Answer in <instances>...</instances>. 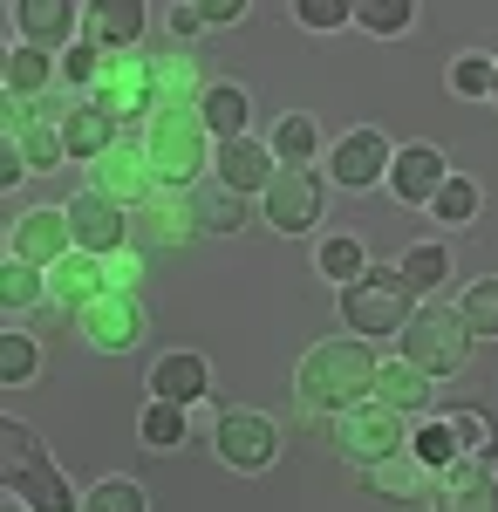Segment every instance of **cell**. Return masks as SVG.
Masks as SVG:
<instances>
[{"mask_svg":"<svg viewBox=\"0 0 498 512\" xmlns=\"http://www.w3.org/2000/svg\"><path fill=\"white\" fill-rule=\"evenodd\" d=\"M376 369H383V355L369 349L362 335H335V342H314V349L301 355L294 396L307 403V417H314V410L342 417V410H355V403L376 396Z\"/></svg>","mask_w":498,"mask_h":512,"instance_id":"6da1fadb","label":"cell"},{"mask_svg":"<svg viewBox=\"0 0 498 512\" xmlns=\"http://www.w3.org/2000/svg\"><path fill=\"white\" fill-rule=\"evenodd\" d=\"M212 144L219 137L205 130V110H151V123H144V158H151L164 192H192L205 178V151Z\"/></svg>","mask_w":498,"mask_h":512,"instance_id":"7a4b0ae2","label":"cell"},{"mask_svg":"<svg viewBox=\"0 0 498 512\" xmlns=\"http://www.w3.org/2000/svg\"><path fill=\"white\" fill-rule=\"evenodd\" d=\"M417 315V294L403 287L396 267H369L362 280H348L342 287V321L362 335V342H376V335H403Z\"/></svg>","mask_w":498,"mask_h":512,"instance_id":"3957f363","label":"cell"},{"mask_svg":"<svg viewBox=\"0 0 498 512\" xmlns=\"http://www.w3.org/2000/svg\"><path fill=\"white\" fill-rule=\"evenodd\" d=\"M471 328H464L458 308H437V301H423L410 328H403V362H417L430 383H444V376H458L464 362H471Z\"/></svg>","mask_w":498,"mask_h":512,"instance_id":"277c9868","label":"cell"},{"mask_svg":"<svg viewBox=\"0 0 498 512\" xmlns=\"http://www.w3.org/2000/svg\"><path fill=\"white\" fill-rule=\"evenodd\" d=\"M82 103H96L116 130H130V123H151L157 110V89H151V55H103V76L89 82V96Z\"/></svg>","mask_w":498,"mask_h":512,"instance_id":"5b68a950","label":"cell"},{"mask_svg":"<svg viewBox=\"0 0 498 512\" xmlns=\"http://www.w3.org/2000/svg\"><path fill=\"white\" fill-rule=\"evenodd\" d=\"M403 444H410V424H403V410H389L383 396H369V403H355V410L335 417V451L342 458L383 465V458H403Z\"/></svg>","mask_w":498,"mask_h":512,"instance_id":"8992f818","label":"cell"},{"mask_svg":"<svg viewBox=\"0 0 498 512\" xmlns=\"http://www.w3.org/2000/svg\"><path fill=\"white\" fill-rule=\"evenodd\" d=\"M260 212L273 233H314L328 212V178H314V164H280V178L260 192Z\"/></svg>","mask_w":498,"mask_h":512,"instance_id":"52a82bcc","label":"cell"},{"mask_svg":"<svg viewBox=\"0 0 498 512\" xmlns=\"http://www.w3.org/2000/svg\"><path fill=\"white\" fill-rule=\"evenodd\" d=\"M89 192H103L110 205H123V212H144L157 198V171H151V158H144V137H116L110 151L89 164Z\"/></svg>","mask_w":498,"mask_h":512,"instance_id":"ba28073f","label":"cell"},{"mask_svg":"<svg viewBox=\"0 0 498 512\" xmlns=\"http://www.w3.org/2000/svg\"><path fill=\"white\" fill-rule=\"evenodd\" d=\"M212 451L226 458L232 472L260 478L280 465V424H273L267 410H226L219 417V431H212Z\"/></svg>","mask_w":498,"mask_h":512,"instance_id":"9c48e42d","label":"cell"},{"mask_svg":"<svg viewBox=\"0 0 498 512\" xmlns=\"http://www.w3.org/2000/svg\"><path fill=\"white\" fill-rule=\"evenodd\" d=\"M389 164H396L389 137L376 130V123H362V130H348L342 144L328 151V185H342V192H369V185H389Z\"/></svg>","mask_w":498,"mask_h":512,"instance_id":"30bf717a","label":"cell"},{"mask_svg":"<svg viewBox=\"0 0 498 512\" xmlns=\"http://www.w3.org/2000/svg\"><path fill=\"white\" fill-rule=\"evenodd\" d=\"M76 253V233H69V212L62 205H41V212H21L14 219V233H7V260H21V267H62Z\"/></svg>","mask_w":498,"mask_h":512,"instance_id":"8fae6325","label":"cell"},{"mask_svg":"<svg viewBox=\"0 0 498 512\" xmlns=\"http://www.w3.org/2000/svg\"><path fill=\"white\" fill-rule=\"evenodd\" d=\"M76 335L96 355H130L144 342V301L137 294H103V301H89L76 315Z\"/></svg>","mask_w":498,"mask_h":512,"instance_id":"7c38bea8","label":"cell"},{"mask_svg":"<svg viewBox=\"0 0 498 512\" xmlns=\"http://www.w3.org/2000/svg\"><path fill=\"white\" fill-rule=\"evenodd\" d=\"M151 89L157 110H198L219 82H212V55H192V48H164L151 55Z\"/></svg>","mask_w":498,"mask_h":512,"instance_id":"4fadbf2b","label":"cell"},{"mask_svg":"<svg viewBox=\"0 0 498 512\" xmlns=\"http://www.w3.org/2000/svg\"><path fill=\"white\" fill-rule=\"evenodd\" d=\"M110 294V267L96 260V253H69L62 267H48V321H76L89 301H103Z\"/></svg>","mask_w":498,"mask_h":512,"instance_id":"5bb4252c","label":"cell"},{"mask_svg":"<svg viewBox=\"0 0 498 512\" xmlns=\"http://www.w3.org/2000/svg\"><path fill=\"white\" fill-rule=\"evenodd\" d=\"M62 212H69V233H76V246H82V253L110 260L116 246H130V212H123V205H110L103 192H89V185H82V192L69 198Z\"/></svg>","mask_w":498,"mask_h":512,"instance_id":"9a60e30c","label":"cell"},{"mask_svg":"<svg viewBox=\"0 0 498 512\" xmlns=\"http://www.w3.org/2000/svg\"><path fill=\"white\" fill-rule=\"evenodd\" d=\"M7 21L21 28L28 48H41V55H55V48H62V55H69V48H76V21H89V14H82L76 0H14V7H7Z\"/></svg>","mask_w":498,"mask_h":512,"instance_id":"2e32d148","label":"cell"},{"mask_svg":"<svg viewBox=\"0 0 498 512\" xmlns=\"http://www.w3.org/2000/svg\"><path fill=\"white\" fill-rule=\"evenodd\" d=\"M212 178L232 185L239 198H253L280 178V158H273L267 137H232V144H219V158H212Z\"/></svg>","mask_w":498,"mask_h":512,"instance_id":"e0dca14e","label":"cell"},{"mask_svg":"<svg viewBox=\"0 0 498 512\" xmlns=\"http://www.w3.org/2000/svg\"><path fill=\"white\" fill-rule=\"evenodd\" d=\"M212 396V362L198 349H164L151 362V403H205Z\"/></svg>","mask_w":498,"mask_h":512,"instance_id":"ac0fdd59","label":"cell"},{"mask_svg":"<svg viewBox=\"0 0 498 512\" xmlns=\"http://www.w3.org/2000/svg\"><path fill=\"white\" fill-rule=\"evenodd\" d=\"M444 178H451V164L437 144H403L396 164H389V192L403 198V205H430V198L444 192Z\"/></svg>","mask_w":498,"mask_h":512,"instance_id":"d6986e66","label":"cell"},{"mask_svg":"<svg viewBox=\"0 0 498 512\" xmlns=\"http://www.w3.org/2000/svg\"><path fill=\"white\" fill-rule=\"evenodd\" d=\"M430 512H498V478L478 458H458L451 472H437Z\"/></svg>","mask_w":498,"mask_h":512,"instance_id":"ffe728a7","label":"cell"},{"mask_svg":"<svg viewBox=\"0 0 498 512\" xmlns=\"http://www.w3.org/2000/svg\"><path fill=\"white\" fill-rule=\"evenodd\" d=\"M355 485H369L376 499L389 506H430V492H437V472H423L417 458H383V465H362Z\"/></svg>","mask_w":498,"mask_h":512,"instance_id":"44dd1931","label":"cell"},{"mask_svg":"<svg viewBox=\"0 0 498 512\" xmlns=\"http://www.w3.org/2000/svg\"><path fill=\"white\" fill-rule=\"evenodd\" d=\"M376 396H383L389 410H403V417H430V403H437V383L423 376L417 362H403V355H383V369H376Z\"/></svg>","mask_w":498,"mask_h":512,"instance_id":"7402d4cb","label":"cell"},{"mask_svg":"<svg viewBox=\"0 0 498 512\" xmlns=\"http://www.w3.org/2000/svg\"><path fill=\"white\" fill-rule=\"evenodd\" d=\"M144 21H151V7L144 0H103V7H89V35L103 55H130L137 35H144Z\"/></svg>","mask_w":498,"mask_h":512,"instance_id":"603a6c76","label":"cell"},{"mask_svg":"<svg viewBox=\"0 0 498 512\" xmlns=\"http://www.w3.org/2000/svg\"><path fill=\"white\" fill-rule=\"evenodd\" d=\"M7 492H14V499H21L28 512H82V499L69 492V478L55 472V458H48V451H41V458H35V465H28L21 478H14Z\"/></svg>","mask_w":498,"mask_h":512,"instance_id":"cb8c5ba5","label":"cell"},{"mask_svg":"<svg viewBox=\"0 0 498 512\" xmlns=\"http://www.w3.org/2000/svg\"><path fill=\"white\" fill-rule=\"evenodd\" d=\"M55 123H62V144H69V158H76V164H96V158L116 144V137H123V130H116V123L96 110V103H76L69 117H55Z\"/></svg>","mask_w":498,"mask_h":512,"instance_id":"d4e9b609","label":"cell"},{"mask_svg":"<svg viewBox=\"0 0 498 512\" xmlns=\"http://www.w3.org/2000/svg\"><path fill=\"white\" fill-rule=\"evenodd\" d=\"M192 212H198V233H212V239H232V233H246V198L232 192V185H192Z\"/></svg>","mask_w":498,"mask_h":512,"instance_id":"484cf974","label":"cell"},{"mask_svg":"<svg viewBox=\"0 0 498 512\" xmlns=\"http://www.w3.org/2000/svg\"><path fill=\"white\" fill-rule=\"evenodd\" d=\"M144 233H151L157 246H185V239H198L192 192H157L151 205H144Z\"/></svg>","mask_w":498,"mask_h":512,"instance_id":"4316f807","label":"cell"},{"mask_svg":"<svg viewBox=\"0 0 498 512\" xmlns=\"http://www.w3.org/2000/svg\"><path fill=\"white\" fill-rule=\"evenodd\" d=\"M55 82H62V62H55V55H41V48H28V41L7 55V96H21V103H41Z\"/></svg>","mask_w":498,"mask_h":512,"instance_id":"83f0119b","label":"cell"},{"mask_svg":"<svg viewBox=\"0 0 498 512\" xmlns=\"http://www.w3.org/2000/svg\"><path fill=\"white\" fill-rule=\"evenodd\" d=\"M314 267H321V280H335V287H348V280H362L376 260H369V239L362 233H335L314 246Z\"/></svg>","mask_w":498,"mask_h":512,"instance_id":"f1b7e54d","label":"cell"},{"mask_svg":"<svg viewBox=\"0 0 498 512\" xmlns=\"http://www.w3.org/2000/svg\"><path fill=\"white\" fill-rule=\"evenodd\" d=\"M396 274H403L410 294H437V287L451 280V246H444V239H417V246L396 260Z\"/></svg>","mask_w":498,"mask_h":512,"instance_id":"f546056e","label":"cell"},{"mask_svg":"<svg viewBox=\"0 0 498 512\" xmlns=\"http://www.w3.org/2000/svg\"><path fill=\"white\" fill-rule=\"evenodd\" d=\"M273 158L280 164H314V151H321V123L307 117V110H287V117L273 123Z\"/></svg>","mask_w":498,"mask_h":512,"instance_id":"4dcf8cb0","label":"cell"},{"mask_svg":"<svg viewBox=\"0 0 498 512\" xmlns=\"http://www.w3.org/2000/svg\"><path fill=\"white\" fill-rule=\"evenodd\" d=\"M198 110H205V130H212L219 144H232V137H246V117H253L246 89H232V82H219V89H212V96H205Z\"/></svg>","mask_w":498,"mask_h":512,"instance_id":"1f68e13d","label":"cell"},{"mask_svg":"<svg viewBox=\"0 0 498 512\" xmlns=\"http://www.w3.org/2000/svg\"><path fill=\"white\" fill-rule=\"evenodd\" d=\"M0 308H7V315L48 308V274H41V267H21V260H7V267H0Z\"/></svg>","mask_w":498,"mask_h":512,"instance_id":"d6a6232c","label":"cell"},{"mask_svg":"<svg viewBox=\"0 0 498 512\" xmlns=\"http://www.w3.org/2000/svg\"><path fill=\"white\" fill-rule=\"evenodd\" d=\"M137 437H144V451H178V444L192 437V424H185V403H144Z\"/></svg>","mask_w":498,"mask_h":512,"instance_id":"836d02e7","label":"cell"},{"mask_svg":"<svg viewBox=\"0 0 498 512\" xmlns=\"http://www.w3.org/2000/svg\"><path fill=\"white\" fill-rule=\"evenodd\" d=\"M458 315H464V328L478 335V342H498V274H485V280H471L458 294Z\"/></svg>","mask_w":498,"mask_h":512,"instance_id":"e575fe53","label":"cell"},{"mask_svg":"<svg viewBox=\"0 0 498 512\" xmlns=\"http://www.w3.org/2000/svg\"><path fill=\"white\" fill-rule=\"evenodd\" d=\"M478 205H485L478 178H458V171H451V178H444V192L430 198V219H437V226H471V219H478Z\"/></svg>","mask_w":498,"mask_h":512,"instance_id":"d590c367","label":"cell"},{"mask_svg":"<svg viewBox=\"0 0 498 512\" xmlns=\"http://www.w3.org/2000/svg\"><path fill=\"white\" fill-rule=\"evenodd\" d=\"M82 512H157L151 492L137 485V478H96L89 492H82Z\"/></svg>","mask_w":498,"mask_h":512,"instance_id":"8d00e7d4","label":"cell"},{"mask_svg":"<svg viewBox=\"0 0 498 512\" xmlns=\"http://www.w3.org/2000/svg\"><path fill=\"white\" fill-rule=\"evenodd\" d=\"M35 376H41V342L21 335V328H7V335H0V383L21 390V383H35Z\"/></svg>","mask_w":498,"mask_h":512,"instance_id":"74e56055","label":"cell"},{"mask_svg":"<svg viewBox=\"0 0 498 512\" xmlns=\"http://www.w3.org/2000/svg\"><path fill=\"white\" fill-rule=\"evenodd\" d=\"M410 451H417L423 472H451V465L464 458V451H458V431H451V417H423V431H417V444H410Z\"/></svg>","mask_w":498,"mask_h":512,"instance_id":"f35d334b","label":"cell"},{"mask_svg":"<svg viewBox=\"0 0 498 512\" xmlns=\"http://www.w3.org/2000/svg\"><path fill=\"white\" fill-rule=\"evenodd\" d=\"M14 144H21V158H28V171H41V178H48V171H55V164L69 158V144H62V123H28V130H21V137H14Z\"/></svg>","mask_w":498,"mask_h":512,"instance_id":"ab89813d","label":"cell"},{"mask_svg":"<svg viewBox=\"0 0 498 512\" xmlns=\"http://www.w3.org/2000/svg\"><path fill=\"white\" fill-rule=\"evenodd\" d=\"M410 21H417V7H410V0H362V7H355V28H369L376 41L410 35Z\"/></svg>","mask_w":498,"mask_h":512,"instance_id":"60d3db41","label":"cell"},{"mask_svg":"<svg viewBox=\"0 0 498 512\" xmlns=\"http://www.w3.org/2000/svg\"><path fill=\"white\" fill-rule=\"evenodd\" d=\"M492 82H498V62H492V55H478V48H464L458 62H451V96H464V103L492 96Z\"/></svg>","mask_w":498,"mask_h":512,"instance_id":"b9f144b4","label":"cell"},{"mask_svg":"<svg viewBox=\"0 0 498 512\" xmlns=\"http://www.w3.org/2000/svg\"><path fill=\"white\" fill-rule=\"evenodd\" d=\"M35 458H41V437L28 431V424H14V417H7V424H0V478L14 485V478L28 472Z\"/></svg>","mask_w":498,"mask_h":512,"instance_id":"7bdbcfd3","label":"cell"},{"mask_svg":"<svg viewBox=\"0 0 498 512\" xmlns=\"http://www.w3.org/2000/svg\"><path fill=\"white\" fill-rule=\"evenodd\" d=\"M451 431H458V451H464V458H492V451H498L492 410H451Z\"/></svg>","mask_w":498,"mask_h":512,"instance_id":"ee69618b","label":"cell"},{"mask_svg":"<svg viewBox=\"0 0 498 512\" xmlns=\"http://www.w3.org/2000/svg\"><path fill=\"white\" fill-rule=\"evenodd\" d=\"M103 267H110V294H137V287L151 280V260H144L137 246H116Z\"/></svg>","mask_w":498,"mask_h":512,"instance_id":"f6af8a7d","label":"cell"},{"mask_svg":"<svg viewBox=\"0 0 498 512\" xmlns=\"http://www.w3.org/2000/svg\"><path fill=\"white\" fill-rule=\"evenodd\" d=\"M96 76H103V48H96V41H76V48L62 55V82L89 96V82H96Z\"/></svg>","mask_w":498,"mask_h":512,"instance_id":"bcb514c9","label":"cell"},{"mask_svg":"<svg viewBox=\"0 0 498 512\" xmlns=\"http://www.w3.org/2000/svg\"><path fill=\"white\" fill-rule=\"evenodd\" d=\"M294 21L314 28V35H328V28H348L355 21V7H342V0H294Z\"/></svg>","mask_w":498,"mask_h":512,"instance_id":"7dc6e473","label":"cell"},{"mask_svg":"<svg viewBox=\"0 0 498 512\" xmlns=\"http://www.w3.org/2000/svg\"><path fill=\"white\" fill-rule=\"evenodd\" d=\"M164 21H171V35H178V41H198V35H205V7H198V0H178Z\"/></svg>","mask_w":498,"mask_h":512,"instance_id":"c3c4849f","label":"cell"},{"mask_svg":"<svg viewBox=\"0 0 498 512\" xmlns=\"http://www.w3.org/2000/svg\"><path fill=\"white\" fill-rule=\"evenodd\" d=\"M246 21V0H205V28H232Z\"/></svg>","mask_w":498,"mask_h":512,"instance_id":"681fc988","label":"cell"},{"mask_svg":"<svg viewBox=\"0 0 498 512\" xmlns=\"http://www.w3.org/2000/svg\"><path fill=\"white\" fill-rule=\"evenodd\" d=\"M478 465H485V472H492V478H498V451H492V458H478Z\"/></svg>","mask_w":498,"mask_h":512,"instance_id":"f907efd6","label":"cell"},{"mask_svg":"<svg viewBox=\"0 0 498 512\" xmlns=\"http://www.w3.org/2000/svg\"><path fill=\"white\" fill-rule=\"evenodd\" d=\"M7 512H28V506H21V499H14V506H7Z\"/></svg>","mask_w":498,"mask_h":512,"instance_id":"816d5d0a","label":"cell"},{"mask_svg":"<svg viewBox=\"0 0 498 512\" xmlns=\"http://www.w3.org/2000/svg\"><path fill=\"white\" fill-rule=\"evenodd\" d=\"M492 103H498V82H492Z\"/></svg>","mask_w":498,"mask_h":512,"instance_id":"f5cc1de1","label":"cell"}]
</instances>
